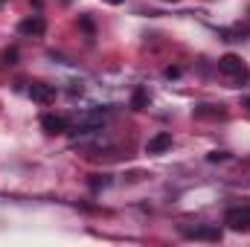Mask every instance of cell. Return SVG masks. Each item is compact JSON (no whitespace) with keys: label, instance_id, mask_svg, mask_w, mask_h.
Listing matches in <instances>:
<instances>
[{"label":"cell","instance_id":"cell-6","mask_svg":"<svg viewBox=\"0 0 250 247\" xmlns=\"http://www.w3.org/2000/svg\"><path fill=\"white\" fill-rule=\"evenodd\" d=\"M166 148H172V134H157V137H151L148 143H146V151L148 154H160V151H166Z\"/></svg>","mask_w":250,"mask_h":247},{"label":"cell","instance_id":"cell-12","mask_svg":"<svg viewBox=\"0 0 250 247\" xmlns=\"http://www.w3.org/2000/svg\"><path fill=\"white\" fill-rule=\"evenodd\" d=\"M163 76H166V79H178V76H181V70H178V67H166V70H163Z\"/></svg>","mask_w":250,"mask_h":247},{"label":"cell","instance_id":"cell-7","mask_svg":"<svg viewBox=\"0 0 250 247\" xmlns=\"http://www.w3.org/2000/svg\"><path fill=\"white\" fill-rule=\"evenodd\" d=\"M184 233L192 236V239H212V242L221 239V230L218 227H195V230H184Z\"/></svg>","mask_w":250,"mask_h":247},{"label":"cell","instance_id":"cell-8","mask_svg":"<svg viewBox=\"0 0 250 247\" xmlns=\"http://www.w3.org/2000/svg\"><path fill=\"white\" fill-rule=\"evenodd\" d=\"M148 102H151L148 90H146V87H137V90H134V96H131V108H134V111H143Z\"/></svg>","mask_w":250,"mask_h":247},{"label":"cell","instance_id":"cell-11","mask_svg":"<svg viewBox=\"0 0 250 247\" xmlns=\"http://www.w3.org/2000/svg\"><path fill=\"white\" fill-rule=\"evenodd\" d=\"M3 62L15 64V62H18V50H6V53H3Z\"/></svg>","mask_w":250,"mask_h":247},{"label":"cell","instance_id":"cell-14","mask_svg":"<svg viewBox=\"0 0 250 247\" xmlns=\"http://www.w3.org/2000/svg\"><path fill=\"white\" fill-rule=\"evenodd\" d=\"M82 26H84V29H87V32H90V35H93V23H90V21H87V18H82Z\"/></svg>","mask_w":250,"mask_h":247},{"label":"cell","instance_id":"cell-1","mask_svg":"<svg viewBox=\"0 0 250 247\" xmlns=\"http://www.w3.org/2000/svg\"><path fill=\"white\" fill-rule=\"evenodd\" d=\"M218 70H221L224 76L236 79V82H245V76H248V67H245V62H242V56H236V53L221 56V59H218Z\"/></svg>","mask_w":250,"mask_h":247},{"label":"cell","instance_id":"cell-17","mask_svg":"<svg viewBox=\"0 0 250 247\" xmlns=\"http://www.w3.org/2000/svg\"><path fill=\"white\" fill-rule=\"evenodd\" d=\"M3 3H6V0H0V6H3Z\"/></svg>","mask_w":250,"mask_h":247},{"label":"cell","instance_id":"cell-3","mask_svg":"<svg viewBox=\"0 0 250 247\" xmlns=\"http://www.w3.org/2000/svg\"><path fill=\"white\" fill-rule=\"evenodd\" d=\"M29 96H32V102H41V105H47V102H53V99H56V84L35 82V84L29 87Z\"/></svg>","mask_w":250,"mask_h":247},{"label":"cell","instance_id":"cell-4","mask_svg":"<svg viewBox=\"0 0 250 247\" xmlns=\"http://www.w3.org/2000/svg\"><path fill=\"white\" fill-rule=\"evenodd\" d=\"M67 125L70 123H67L64 117H59V114H44V117H41V128H44L47 134H64Z\"/></svg>","mask_w":250,"mask_h":247},{"label":"cell","instance_id":"cell-9","mask_svg":"<svg viewBox=\"0 0 250 247\" xmlns=\"http://www.w3.org/2000/svg\"><path fill=\"white\" fill-rule=\"evenodd\" d=\"M108 184H111V178H108V175H93V181H90V189H93V192H99V189H105Z\"/></svg>","mask_w":250,"mask_h":247},{"label":"cell","instance_id":"cell-16","mask_svg":"<svg viewBox=\"0 0 250 247\" xmlns=\"http://www.w3.org/2000/svg\"><path fill=\"white\" fill-rule=\"evenodd\" d=\"M245 105H248V108H250V96H248V102H245Z\"/></svg>","mask_w":250,"mask_h":247},{"label":"cell","instance_id":"cell-13","mask_svg":"<svg viewBox=\"0 0 250 247\" xmlns=\"http://www.w3.org/2000/svg\"><path fill=\"white\" fill-rule=\"evenodd\" d=\"M224 157H227L224 151H212V154H209V160H212V163H215V160H224Z\"/></svg>","mask_w":250,"mask_h":247},{"label":"cell","instance_id":"cell-5","mask_svg":"<svg viewBox=\"0 0 250 247\" xmlns=\"http://www.w3.org/2000/svg\"><path fill=\"white\" fill-rule=\"evenodd\" d=\"M44 29H47V23H44V18H38V15H32V18H26V21L18 23V32H21V35H41Z\"/></svg>","mask_w":250,"mask_h":247},{"label":"cell","instance_id":"cell-15","mask_svg":"<svg viewBox=\"0 0 250 247\" xmlns=\"http://www.w3.org/2000/svg\"><path fill=\"white\" fill-rule=\"evenodd\" d=\"M105 3H111V6H120V3H123V0H105Z\"/></svg>","mask_w":250,"mask_h":247},{"label":"cell","instance_id":"cell-10","mask_svg":"<svg viewBox=\"0 0 250 247\" xmlns=\"http://www.w3.org/2000/svg\"><path fill=\"white\" fill-rule=\"evenodd\" d=\"M195 114H198V117H218V120H221V117H227L224 111H209V105H204V108H198Z\"/></svg>","mask_w":250,"mask_h":247},{"label":"cell","instance_id":"cell-2","mask_svg":"<svg viewBox=\"0 0 250 247\" xmlns=\"http://www.w3.org/2000/svg\"><path fill=\"white\" fill-rule=\"evenodd\" d=\"M224 224L230 230H248L250 227V206H233V209H227Z\"/></svg>","mask_w":250,"mask_h":247}]
</instances>
